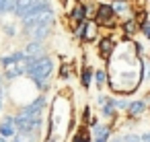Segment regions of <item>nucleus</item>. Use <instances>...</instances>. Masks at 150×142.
<instances>
[{
    "mask_svg": "<svg viewBox=\"0 0 150 142\" xmlns=\"http://www.w3.org/2000/svg\"><path fill=\"white\" fill-rule=\"evenodd\" d=\"M2 103H4V101H0V111H2Z\"/></svg>",
    "mask_w": 150,
    "mask_h": 142,
    "instance_id": "5701e85b",
    "label": "nucleus"
},
{
    "mask_svg": "<svg viewBox=\"0 0 150 142\" xmlns=\"http://www.w3.org/2000/svg\"><path fill=\"white\" fill-rule=\"evenodd\" d=\"M93 76H95L93 68H91V66H84V68H82V72H80V84H82L84 89H88V87H91V82H93Z\"/></svg>",
    "mask_w": 150,
    "mask_h": 142,
    "instance_id": "f8f14e48",
    "label": "nucleus"
},
{
    "mask_svg": "<svg viewBox=\"0 0 150 142\" xmlns=\"http://www.w3.org/2000/svg\"><path fill=\"white\" fill-rule=\"evenodd\" d=\"M72 142H88V134H86V130L82 128V130L74 136V140H72Z\"/></svg>",
    "mask_w": 150,
    "mask_h": 142,
    "instance_id": "f3484780",
    "label": "nucleus"
},
{
    "mask_svg": "<svg viewBox=\"0 0 150 142\" xmlns=\"http://www.w3.org/2000/svg\"><path fill=\"white\" fill-rule=\"evenodd\" d=\"M95 80H97V84H101V87H103V84H105V80H107V74H105L103 70H97V72H95Z\"/></svg>",
    "mask_w": 150,
    "mask_h": 142,
    "instance_id": "a211bd4d",
    "label": "nucleus"
},
{
    "mask_svg": "<svg viewBox=\"0 0 150 142\" xmlns=\"http://www.w3.org/2000/svg\"><path fill=\"white\" fill-rule=\"evenodd\" d=\"M88 142H91V140H88Z\"/></svg>",
    "mask_w": 150,
    "mask_h": 142,
    "instance_id": "393cba45",
    "label": "nucleus"
},
{
    "mask_svg": "<svg viewBox=\"0 0 150 142\" xmlns=\"http://www.w3.org/2000/svg\"><path fill=\"white\" fill-rule=\"evenodd\" d=\"M86 19H88V9H86L84 4H76V6L72 9V13H70V21L76 23V27H78V25L86 23Z\"/></svg>",
    "mask_w": 150,
    "mask_h": 142,
    "instance_id": "1a4fd4ad",
    "label": "nucleus"
},
{
    "mask_svg": "<svg viewBox=\"0 0 150 142\" xmlns=\"http://www.w3.org/2000/svg\"><path fill=\"white\" fill-rule=\"evenodd\" d=\"M2 31L6 33V37H15V35H17V27H15V25H11V23L2 25Z\"/></svg>",
    "mask_w": 150,
    "mask_h": 142,
    "instance_id": "dca6fc26",
    "label": "nucleus"
},
{
    "mask_svg": "<svg viewBox=\"0 0 150 142\" xmlns=\"http://www.w3.org/2000/svg\"><path fill=\"white\" fill-rule=\"evenodd\" d=\"M25 62H27V54L23 50H17L13 54H6V56L0 58V66H2L4 70L6 68H13V66H19V64H25Z\"/></svg>",
    "mask_w": 150,
    "mask_h": 142,
    "instance_id": "423d86ee",
    "label": "nucleus"
},
{
    "mask_svg": "<svg viewBox=\"0 0 150 142\" xmlns=\"http://www.w3.org/2000/svg\"><path fill=\"white\" fill-rule=\"evenodd\" d=\"M107 136H109V130L107 128H97V140L95 142H105Z\"/></svg>",
    "mask_w": 150,
    "mask_h": 142,
    "instance_id": "2eb2a0df",
    "label": "nucleus"
},
{
    "mask_svg": "<svg viewBox=\"0 0 150 142\" xmlns=\"http://www.w3.org/2000/svg\"><path fill=\"white\" fill-rule=\"evenodd\" d=\"M15 121H17V132L23 134V136H31V138H37V134L41 130V124H43L41 117H27V115H21V113L15 115Z\"/></svg>",
    "mask_w": 150,
    "mask_h": 142,
    "instance_id": "7ed1b4c3",
    "label": "nucleus"
},
{
    "mask_svg": "<svg viewBox=\"0 0 150 142\" xmlns=\"http://www.w3.org/2000/svg\"><path fill=\"white\" fill-rule=\"evenodd\" d=\"M25 70H27V76L35 82V87H37L39 91H45V89H47V78H50L52 72H54V60L47 58V56H41V58H37V60L27 58Z\"/></svg>",
    "mask_w": 150,
    "mask_h": 142,
    "instance_id": "f257e3e1",
    "label": "nucleus"
},
{
    "mask_svg": "<svg viewBox=\"0 0 150 142\" xmlns=\"http://www.w3.org/2000/svg\"><path fill=\"white\" fill-rule=\"evenodd\" d=\"M0 87H4V74L0 72Z\"/></svg>",
    "mask_w": 150,
    "mask_h": 142,
    "instance_id": "412c9836",
    "label": "nucleus"
},
{
    "mask_svg": "<svg viewBox=\"0 0 150 142\" xmlns=\"http://www.w3.org/2000/svg\"><path fill=\"white\" fill-rule=\"evenodd\" d=\"M142 107H144L142 103H132V105H129V113H132V115H136V113H140V111H142Z\"/></svg>",
    "mask_w": 150,
    "mask_h": 142,
    "instance_id": "aec40b11",
    "label": "nucleus"
},
{
    "mask_svg": "<svg viewBox=\"0 0 150 142\" xmlns=\"http://www.w3.org/2000/svg\"><path fill=\"white\" fill-rule=\"evenodd\" d=\"M0 142H11V140H6V138H2V136H0Z\"/></svg>",
    "mask_w": 150,
    "mask_h": 142,
    "instance_id": "4be33fe9",
    "label": "nucleus"
},
{
    "mask_svg": "<svg viewBox=\"0 0 150 142\" xmlns=\"http://www.w3.org/2000/svg\"><path fill=\"white\" fill-rule=\"evenodd\" d=\"M45 103H47L45 95H39V97H37V99H33L31 103L23 105L19 113H21V115H27V117H41V111H43Z\"/></svg>",
    "mask_w": 150,
    "mask_h": 142,
    "instance_id": "20e7f679",
    "label": "nucleus"
},
{
    "mask_svg": "<svg viewBox=\"0 0 150 142\" xmlns=\"http://www.w3.org/2000/svg\"><path fill=\"white\" fill-rule=\"evenodd\" d=\"M11 142H35V138H31V136H23V134H17Z\"/></svg>",
    "mask_w": 150,
    "mask_h": 142,
    "instance_id": "6ab92c4d",
    "label": "nucleus"
},
{
    "mask_svg": "<svg viewBox=\"0 0 150 142\" xmlns=\"http://www.w3.org/2000/svg\"><path fill=\"white\" fill-rule=\"evenodd\" d=\"M47 13H52L50 0H19V4L15 9V17H19V19L47 15Z\"/></svg>",
    "mask_w": 150,
    "mask_h": 142,
    "instance_id": "f03ea898",
    "label": "nucleus"
},
{
    "mask_svg": "<svg viewBox=\"0 0 150 142\" xmlns=\"http://www.w3.org/2000/svg\"><path fill=\"white\" fill-rule=\"evenodd\" d=\"M95 21H97V25L113 27V25H115V11H113V6L101 4V6L97 9V13H95Z\"/></svg>",
    "mask_w": 150,
    "mask_h": 142,
    "instance_id": "39448f33",
    "label": "nucleus"
},
{
    "mask_svg": "<svg viewBox=\"0 0 150 142\" xmlns=\"http://www.w3.org/2000/svg\"><path fill=\"white\" fill-rule=\"evenodd\" d=\"M60 2H66V0H60Z\"/></svg>",
    "mask_w": 150,
    "mask_h": 142,
    "instance_id": "b1692460",
    "label": "nucleus"
},
{
    "mask_svg": "<svg viewBox=\"0 0 150 142\" xmlns=\"http://www.w3.org/2000/svg\"><path fill=\"white\" fill-rule=\"evenodd\" d=\"M76 37H80V39H84V41H93V39L97 37V25L91 23V21L78 25V27H76Z\"/></svg>",
    "mask_w": 150,
    "mask_h": 142,
    "instance_id": "6e6552de",
    "label": "nucleus"
},
{
    "mask_svg": "<svg viewBox=\"0 0 150 142\" xmlns=\"http://www.w3.org/2000/svg\"><path fill=\"white\" fill-rule=\"evenodd\" d=\"M138 29H140V25H138V23H136L134 19H132V21H127V23L123 25V31H125L127 35H134V33H136Z\"/></svg>",
    "mask_w": 150,
    "mask_h": 142,
    "instance_id": "4468645a",
    "label": "nucleus"
},
{
    "mask_svg": "<svg viewBox=\"0 0 150 142\" xmlns=\"http://www.w3.org/2000/svg\"><path fill=\"white\" fill-rule=\"evenodd\" d=\"M17 121H15V115H4L2 121H0V136L6 138V140H13L17 136Z\"/></svg>",
    "mask_w": 150,
    "mask_h": 142,
    "instance_id": "0eeeda50",
    "label": "nucleus"
},
{
    "mask_svg": "<svg viewBox=\"0 0 150 142\" xmlns=\"http://www.w3.org/2000/svg\"><path fill=\"white\" fill-rule=\"evenodd\" d=\"M111 50H113V41H111L109 37L101 39V43H99V54H101L103 58H109V56H111Z\"/></svg>",
    "mask_w": 150,
    "mask_h": 142,
    "instance_id": "ddd939ff",
    "label": "nucleus"
},
{
    "mask_svg": "<svg viewBox=\"0 0 150 142\" xmlns=\"http://www.w3.org/2000/svg\"><path fill=\"white\" fill-rule=\"evenodd\" d=\"M41 50H43L41 41H27V45L23 48V52H25V54H27V58H31V60L41 58V56H43V54H41Z\"/></svg>",
    "mask_w": 150,
    "mask_h": 142,
    "instance_id": "9d476101",
    "label": "nucleus"
},
{
    "mask_svg": "<svg viewBox=\"0 0 150 142\" xmlns=\"http://www.w3.org/2000/svg\"><path fill=\"white\" fill-rule=\"evenodd\" d=\"M23 74H27L25 64H19V66H13V68H6L4 70V80H15V78H19Z\"/></svg>",
    "mask_w": 150,
    "mask_h": 142,
    "instance_id": "9b49d317",
    "label": "nucleus"
}]
</instances>
